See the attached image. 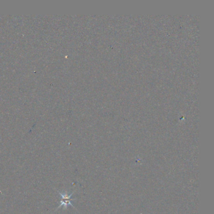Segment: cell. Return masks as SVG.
<instances>
[{
    "label": "cell",
    "mask_w": 214,
    "mask_h": 214,
    "mask_svg": "<svg viewBox=\"0 0 214 214\" xmlns=\"http://www.w3.org/2000/svg\"><path fill=\"white\" fill-rule=\"evenodd\" d=\"M58 192H59V195H60L61 198H60V205L58 206L57 210L59 209L62 206H64L65 209H67L68 205H71L72 206H74L71 203L72 200H74V199L71 198V197L74 193V191L73 192V193H72L70 195H68L67 193L63 194L62 193H61V192L59 191H58Z\"/></svg>",
    "instance_id": "obj_1"
}]
</instances>
